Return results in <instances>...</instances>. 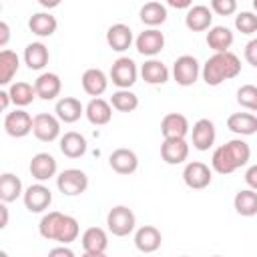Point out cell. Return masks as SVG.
<instances>
[{
  "mask_svg": "<svg viewBox=\"0 0 257 257\" xmlns=\"http://www.w3.org/2000/svg\"><path fill=\"white\" fill-rule=\"evenodd\" d=\"M213 257H221V255H213Z\"/></svg>",
  "mask_w": 257,
  "mask_h": 257,
  "instance_id": "cell-52",
  "label": "cell"
},
{
  "mask_svg": "<svg viewBox=\"0 0 257 257\" xmlns=\"http://www.w3.org/2000/svg\"><path fill=\"white\" fill-rule=\"evenodd\" d=\"M211 179H213V173H211L209 165H205L201 161H191L183 169V181L189 189L201 191L211 185Z\"/></svg>",
  "mask_w": 257,
  "mask_h": 257,
  "instance_id": "cell-9",
  "label": "cell"
},
{
  "mask_svg": "<svg viewBox=\"0 0 257 257\" xmlns=\"http://www.w3.org/2000/svg\"><path fill=\"white\" fill-rule=\"evenodd\" d=\"M0 257H8V253L6 251H0Z\"/></svg>",
  "mask_w": 257,
  "mask_h": 257,
  "instance_id": "cell-50",
  "label": "cell"
},
{
  "mask_svg": "<svg viewBox=\"0 0 257 257\" xmlns=\"http://www.w3.org/2000/svg\"><path fill=\"white\" fill-rule=\"evenodd\" d=\"M237 102L247 110H257V86L243 84L237 88Z\"/></svg>",
  "mask_w": 257,
  "mask_h": 257,
  "instance_id": "cell-38",
  "label": "cell"
},
{
  "mask_svg": "<svg viewBox=\"0 0 257 257\" xmlns=\"http://www.w3.org/2000/svg\"><path fill=\"white\" fill-rule=\"evenodd\" d=\"M56 187L62 195H68V197H74V195H80L86 191L88 187V177L84 171L80 169H66L62 171L58 177H56Z\"/></svg>",
  "mask_w": 257,
  "mask_h": 257,
  "instance_id": "cell-7",
  "label": "cell"
},
{
  "mask_svg": "<svg viewBox=\"0 0 257 257\" xmlns=\"http://www.w3.org/2000/svg\"><path fill=\"white\" fill-rule=\"evenodd\" d=\"M241 72V60L237 54L229 52H215L213 56H209L203 64V80L209 86H219L225 80H231L235 76H239Z\"/></svg>",
  "mask_w": 257,
  "mask_h": 257,
  "instance_id": "cell-3",
  "label": "cell"
},
{
  "mask_svg": "<svg viewBox=\"0 0 257 257\" xmlns=\"http://www.w3.org/2000/svg\"><path fill=\"white\" fill-rule=\"evenodd\" d=\"M40 4H42L44 8H50V6H58V0H52V2H48V0H40Z\"/></svg>",
  "mask_w": 257,
  "mask_h": 257,
  "instance_id": "cell-48",
  "label": "cell"
},
{
  "mask_svg": "<svg viewBox=\"0 0 257 257\" xmlns=\"http://www.w3.org/2000/svg\"><path fill=\"white\" fill-rule=\"evenodd\" d=\"M10 102H12V98H10L8 90H0V108H2V110H6Z\"/></svg>",
  "mask_w": 257,
  "mask_h": 257,
  "instance_id": "cell-46",
  "label": "cell"
},
{
  "mask_svg": "<svg viewBox=\"0 0 257 257\" xmlns=\"http://www.w3.org/2000/svg\"><path fill=\"white\" fill-rule=\"evenodd\" d=\"M245 60L257 68V38H251L245 44Z\"/></svg>",
  "mask_w": 257,
  "mask_h": 257,
  "instance_id": "cell-41",
  "label": "cell"
},
{
  "mask_svg": "<svg viewBox=\"0 0 257 257\" xmlns=\"http://www.w3.org/2000/svg\"><path fill=\"white\" fill-rule=\"evenodd\" d=\"M135 46L143 56H151L153 58L165 48V34L161 30H157V28H147L137 36Z\"/></svg>",
  "mask_w": 257,
  "mask_h": 257,
  "instance_id": "cell-12",
  "label": "cell"
},
{
  "mask_svg": "<svg viewBox=\"0 0 257 257\" xmlns=\"http://www.w3.org/2000/svg\"><path fill=\"white\" fill-rule=\"evenodd\" d=\"M22 201H24V207L30 211V213H42L50 207L52 203V193L46 185L42 183H36V185H30L24 195H22Z\"/></svg>",
  "mask_w": 257,
  "mask_h": 257,
  "instance_id": "cell-11",
  "label": "cell"
},
{
  "mask_svg": "<svg viewBox=\"0 0 257 257\" xmlns=\"http://www.w3.org/2000/svg\"><path fill=\"white\" fill-rule=\"evenodd\" d=\"M249 159H251V147L241 139H231L213 151L211 167L219 175H231L237 169L245 167Z\"/></svg>",
  "mask_w": 257,
  "mask_h": 257,
  "instance_id": "cell-1",
  "label": "cell"
},
{
  "mask_svg": "<svg viewBox=\"0 0 257 257\" xmlns=\"http://www.w3.org/2000/svg\"><path fill=\"white\" fill-rule=\"evenodd\" d=\"M20 195H24L22 193V181L12 173H2L0 175V201L12 203Z\"/></svg>",
  "mask_w": 257,
  "mask_h": 257,
  "instance_id": "cell-33",
  "label": "cell"
},
{
  "mask_svg": "<svg viewBox=\"0 0 257 257\" xmlns=\"http://www.w3.org/2000/svg\"><path fill=\"white\" fill-rule=\"evenodd\" d=\"M82 257H106V253H82Z\"/></svg>",
  "mask_w": 257,
  "mask_h": 257,
  "instance_id": "cell-49",
  "label": "cell"
},
{
  "mask_svg": "<svg viewBox=\"0 0 257 257\" xmlns=\"http://www.w3.org/2000/svg\"><path fill=\"white\" fill-rule=\"evenodd\" d=\"M227 128L235 135L249 137V135L257 133V116L251 112H233L227 118Z\"/></svg>",
  "mask_w": 257,
  "mask_h": 257,
  "instance_id": "cell-25",
  "label": "cell"
},
{
  "mask_svg": "<svg viewBox=\"0 0 257 257\" xmlns=\"http://www.w3.org/2000/svg\"><path fill=\"white\" fill-rule=\"evenodd\" d=\"M8 40H10V28H8V24L2 20V22H0V46H6Z\"/></svg>",
  "mask_w": 257,
  "mask_h": 257,
  "instance_id": "cell-44",
  "label": "cell"
},
{
  "mask_svg": "<svg viewBox=\"0 0 257 257\" xmlns=\"http://www.w3.org/2000/svg\"><path fill=\"white\" fill-rule=\"evenodd\" d=\"M233 207L241 217H253L257 215V191L253 189H241L235 199H233Z\"/></svg>",
  "mask_w": 257,
  "mask_h": 257,
  "instance_id": "cell-34",
  "label": "cell"
},
{
  "mask_svg": "<svg viewBox=\"0 0 257 257\" xmlns=\"http://www.w3.org/2000/svg\"><path fill=\"white\" fill-rule=\"evenodd\" d=\"M211 22H213V12L209 6L205 4H195L187 10V16H185V26L193 32H203V30H209L211 28Z\"/></svg>",
  "mask_w": 257,
  "mask_h": 257,
  "instance_id": "cell-18",
  "label": "cell"
},
{
  "mask_svg": "<svg viewBox=\"0 0 257 257\" xmlns=\"http://www.w3.org/2000/svg\"><path fill=\"white\" fill-rule=\"evenodd\" d=\"M80 243H82V249L86 253H104L106 247H108V237H106V231L104 229H100V227H88L82 233Z\"/></svg>",
  "mask_w": 257,
  "mask_h": 257,
  "instance_id": "cell-27",
  "label": "cell"
},
{
  "mask_svg": "<svg viewBox=\"0 0 257 257\" xmlns=\"http://www.w3.org/2000/svg\"><path fill=\"white\" fill-rule=\"evenodd\" d=\"M34 88H36V96L42 100H54L60 90H62V80L56 72H42L36 80H34Z\"/></svg>",
  "mask_w": 257,
  "mask_h": 257,
  "instance_id": "cell-19",
  "label": "cell"
},
{
  "mask_svg": "<svg viewBox=\"0 0 257 257\" xmlns=\"http://www.w3.org/2000/svg\"><path fill=\"white\" fill-rule=\"evenodd\" d=\"M48 257H76V255H74V251H72L70 247L60 245V247L50 249V251H48Z\"/></svg>",
  "mask_w": 257,
  "mask_h": 257,
  "instance_id": "cell-43",
  "label": "cell"
},
{
  "mask_svg": "<svg viewBox=\"0 0 257 257\" xmlns=\"http://www.w3.org/2000/svg\"><path fill=\"white\" fill-rule=\"evenodd\" d=\"M235 36L227 26H211L207 32V46L215 52H229Z\"/></svg>",
  "mask_w": 257,
  "mask_h": 257,
  "instance_id": "cell-29",
  "label": "cell"
},
{
  "mask_svg": "<svg viewBox=\"0 0 257 257\" xmlns=\"http://www.w3.org/2000/svg\"><path fill=\"white\" fill-rule=\"evenodd\" d=\"M201 74L199 60L191 54H183L173 64V78L179 86H193Z\"/></svg>",
  "mask_w": 257,
  "mask_h": 257,
  "instance_id": "cell-6",
  "label": "cell"
},
{
  "mask_svg": "<svg viewBox=\"0 0 257 257\" xmlns=\"http://www.w3.org/2000/svg\"><path fill=\"white\" fill-rule=\"evenodd\" d=\"M141 76L147 84H165L169 80V68L165 62H161L157 58H149L141 66Z\"/></svg>",
  "mask_w": 257,
  "mask_h": 257,
  "instance_id": "cell-30",
  "label": "cell"
},
{
  "mask_svg": "<svg viewBox=\"0 0 257 257\" xmlns=\"http://www.w3.org/2000/svg\"><path fill=\"white\" fill-rule=\"evenodd\" d=\"M30 175L38 181V183H42V181H48V179H52L54 175H56V159L50 155V153H36L34 157H32V161H30Z\"/></svg>",
  "mask_w": 257,
  "mask_h": 257,
  "instance_id": "cell-15",
  "label": "cell"
},
{
  "mask_svg": "<svg viewBox=\"0 0 257 257\" xmlns=\"http://www.w3.org/2000/svg\"><path fill=\"white\" fill-rule=\"evenodd\" d=\"M137 76H139L137 64L128 56L116 58L110 66V80L114 86H118V90H128L137 82Z\"/></svg>",
  "mask_w": 257,
  "mask_h": 257,
  "instance_id": "cell-5",
  "label": "cell"
},
{
  "mask_svg": "<svg viewBox=\"0 0 257 257\" xmlns=\"http://www.w3.org/2000/svg\"><path fill=\"white\" fill-rule=\"evenodd\" d=\"M161 133L165 139H185L189 133V120L181 112H169L161 120Z\"/></svg>",
  "mask_w": 257,
  "mask_h": 257,
  "instance_id": "cell-20",
  "label": "cell"
},
{
  "mask_svg": "<svg viewBox=\"0 0 257 257\" xmlns=\"http://www.w3.org/2000/svg\"><path fill=\"white\" fill-rule=\"evenodd\" d=\"M60 153L68 159H78L86 153V139L76 133V131H68L60 137Z\"/></svg>",
  "mask_w": 257,
  "mask_h": 257,
  "instance_id": "cell-26",
  "label": "cell"
},
{
  "mask_svg": "<svg viewBox=\"0 0 257 257\" xmlns=\"http://www.w3.org/2000/svg\"><path fill=\"white\" fill-rule=\"evenodd\" d=\"M215 124L209 118H199L191 128V141L197 151H209L215 143Z\"/></svg>",
  "mask_w": 257,
  "mask_h": 257,
  "instance_id": "cell-13",
  "label": "cell"
},
{
  "mask_svg": "<svg viewBox=\"0 0 257 257\" xmlns=\"http://www.w3.org/2000/svg\"><path fill=\"white\" fill-rule=\"evenodd\" d=\"M211 10L219 16H231L237 10L235 0H211Z\"/></svg>",
  "mask_w": 257,
  "mask_h": 257,
  "instance_id": "cell-40",
  "label": "cell"
},
{
  "mask_svg": "<svg viewBox=\"0 0 257 257\" xmlns=\"http://www.w3.org/2000/svg\"><path fill=\"white\" fill-rule=\"evenodd\" d=\"M183 257H189V255H183Z\"/></svg>",
  "mask_w": 257,
  "mask_h": 257,
  "instance_id": "cell-53",
  "label": "cell"
},
{
  "mask_svg": "<svg viewBox=\"0 0 257 257\" xmlns=\"http://www.w3.org/2000/svg\"><path fill=\"white\" fill-rule=\"evenodd\" d=\"M80 82H82L84 92L90 94L92 98H98L106 90V86H108V78H106V74L100 68H88V70H84Z\"/></svg>",
  "mask_w": 257,
  "mask_h": 257,
  "instance_id": "cell-24",
  "label": "cell"
},
{
  "mask_svg": "<svg viewBox=\"0 0 257 257\" xmlns=\"http://www.w3.org/2000/svg\"><path fill=\"white\" fill-rule=\"evenodd\" d=\"M106 44L112 50H116V52H124L133 44V30H131V26H126L122 22L112 24L106 30Z\"/></svg>",
  "mask_w": 257,
  "mask_h": 257,
  "instance_id": "cell-23",
  "label": "cell"
},
{
  "mask_svg": "<svg viewBox=\"0 0 257 257\" xmlns=\"http://www.w3.org/2000/svg\"><path fill=\"white\" fill-rule=\"evenodd\" d=\"M163 243V235L155 225H143L135 233V247L141 253H155Z\"/></svg>",
  "mask_w": 257,
  "mask_h": 257,
  "instance_id": "cell-16",
  "label": "cell"
},
{
  "mask_svg": "<svg viewBox=\"0 0 257 257\" xmlns=\"http://www.w3.org/2000/svg\"><path fill=\"white\" fill-rule=\"evenodd\" d=\"M245 183L249 189L257 191V165H251L247 171H245Z\"/></svg>",
  "mask_w": 257,
  "mask_h": 257,
  "instance_id": "cell-42",
  "label": "cell"
},
{
  "mask_svg": "<svg viewBox=\"0 0 257 257\" xmlns=\"http://www.w3.org/2000/svg\"><path fill=\"white\" fill-rule=\"evenodd\" d=\"M18 68H20V58H18V54H16L14 50L4 48V50L0 52V84H2V86L10 84L12 78L16 76V72H18Z\"/></svg>",
  "mask_w": 257,
  "mask_h": 257,
  "instance_id": "cell-32",
  "label": "cell"
},
{
  "mask_svg": "<svg viewBox=\"0 0 257 257\" xmlns=\"http://www.w3.org/2000/svg\"><path fill=\"white\" fill-rule=\"evenodd\" d=\"M110 106L118 112H133L139 106V96L131 90H116L110 96Z\"/></svg>",
  "mask_w": 257,
  "mask_h": 257,
  "instance_id": "cell-37",
  "label": "cell"
},
{
  "mask_svg": "<svg viewBox=\"0 0 257 257\" xmlns=\"http://www.w3.org/2000/svg\"><path fill=\"white\" fill-rule=\"evenodd\" d=\"M135 225H137V217L124 205L112 207L106 215V227L114 237H126L128 233L135 231Z\"/></svg>",
  "mask_w": 257,
  "mask_h": 257,
  "instance_id": "cell-4",
  "label": "cell"
},
{
  "mask_svg": "<svg viewBox=\"0 0 257 257\" xmlns=\"http://www.w3.org/2000/svg\"><path fill=\"white\" fill-rule=\"evenodd\" d=\"M84 114L88 118L90 124H96V126H102V124H108L110 118H112V106L110 102H106L104 98H90L88 104L84 106Z\"/></svg>",
  "mask_w": 257,
  "mask_h": 257,
  "instance_id": "cell-21",
  "label": "cell"
},
{
  "mask_svg": "<svg viewBox=\"0 0 257 257\" xmlns=\"http://www.w3.org/2000/svg\"><path fill=\"white\" fill-rule=\"evenodd\" d=\"M8 94H10V98H12V102H14L16 106H28V104L36 98V88H34V84H30V82L18 80V82H12V84H10Z\"/></svg>",
  "mask_w": 257,
  "mask_h": 257,
  "instance_id": "cell-36",
  "label": "cell"
},
{
  "mask_svg": "<svg viewBox=\"0 0 257 257\" xmlns=\"http://www.w3.org/2000/svg\"><path fill=\"white\" fill-rule=\"evenodd\" d=\"M38 233L48 241H58L60 245H68V243L76 241L80 227L74 217L64 215L60 211H50L40 219Z\"/></svg>",
  "mask_w": 257,
  "mask_h": 257,
  "instance_id": "cell-2",
  "label": "cell"
},
{
  "mask_svg": "<svg viewBox=\"0 0 257 257\" xmlns=\"http://www.w3.org/2000/svg\"><path fill=\"white\" fill-rule=\"evenodd\" d=\"M253 8H255V12H257V0H253Z\"/></svg>",
  "mask_w": 257,
  "mask_h": 257,
  "instance_id": "cell-51",
  "label": "cell"
},
{
  "mask_svg": "<svg viewBox=\"0 0 257 257\" xmlns=\"http://www.w3.org/2000/svg\"><path fill=\"white\" fill-rule=\"evenodd\" d=\"M167 4H169V6H173V8H187V10L193 6V4H191V0H169Z\"/></svg>",
  "mask_w": 257,
  "mask_h": 257,
  "instance_id": "cell-45",
  "label": "cell"
},
{
  "mask_svg": "<svg viewBox=\"0 0 257 257\" xmlns=\"http://www.w3.org/2000/svg\"><path fill=\"white\" fill-rule=\"evenodd\" d=\"M0 215H2V221H0V229H4V227L8 225V207H6V203H2V205H0Z\"/></svg>",
  "mask_w": 257,
  "mask_h": 257,
  "instance_id": "cell-47",
  "label": "cell"
},
{
  "mask_svg": "<svg viewBox=\"0 0 257 257\" xmlns=\"http://www.w3.org/2000/svg\"><path fill=\"white\" fill-rule=\"evenodd\" d=\"M108 165H110V169H112L114 173H118V175H131V173H135L137 167H139V157H137V153L131 151V149H116V151L110 153Z\"/></svg>",
  "mask_w": 257,
  "mask_h": 257,
  "instance_id": "cell-17",
  "label": "cell"
},
{
  "mask_svg": "<svg viewBox=\"0 0 257 257\" xmlns=\"http://www.w3.org/2000/svg\"><path fill=\"white\" fill-rule=\"evenodd\" d=\"M235 28L241 34H253V32H257V14H253L249 10L239 12L235 16Z\"/></svg>",
  "mask_w": 257,
  "mask_h": 257,
  "instance_id": "cell-39",
  "label": "cell"
},
{
  "mask_svg": "<svg viewBox=\"0 0 257 257\" xmlns=\"http://www.w3.org/2000/svg\"><path fill=\"white\" fill-rule=\"evenodd\" d=\"M50 52L42 42H30L24 48V62L30 70H42L48 64Z\"/></svg>",
  "mask_w": 257,
  "mask_h": 257,
  "instance_id": "cell-31",
  "label": "cell"
},
{
  "mask_svg": "<svg viewBox=\"0 0 257 257\" xmlns=\"http://www.w3.org/2000/svg\"><path fill=\"white\" fill-rule=\"evenodd\" d=\"M139 14H141V20L147 26L155 28V26H159V24H163L167 20V6L161 4V2H157V0H153V2L143 4V8H141Z\"/></svg>",
  "mask_w": 257,
  "mask_h": 257,
  "instance_id": "cell-35",
  "label": "cell"
},
{
  "mask_svg": "<svg viewBox=\"0 0 257 257\" xmlns=\"http://www.w3.org/2000/svg\"><path fill=\"white\" fill-rule=\"evenodd\" d=\"M56 26H58V22H56V18H54L50 12H36V14H32L30 20H28L30 32L36 34V36H40V38L52 36V34L56 32Z\"/></svg>",
  "mask_w": 257,
  "mask_h": 257,
  "instance_id": "cell-28",
  "label": "cell"
},
{
  "mask_svg": "<svg viewBox=\"0 0 257 257\" xmlns=\"http://www.w3.org/2000/svg\"><path fill=\"white\" fill-rule=\"evenodd\" d=\"M161 157L167 165H181L189 157V143L185 139H165L161 145Z\"/></svg>",
  "mask_w": 257,
  "mask_h": 257,
  "instance_id": "cell-14",
  "label": "cell"
},
{
  "mask_svg": "<svg viewBox=\"0 0 257 257\" xmlns=\"http://www.w3.org/2000/svg\"><path fill=\"white\" fill-rule=\"evenodd\" d=\"M32 122H34V118L24 108H14L12 112H6V116H4V131H6V135H10L14 139H22L28 133H32Z\"/></svg>",
  "mask_w": 257,
  "mask_h": 257,
  "instance_id": "cell-10",
  "label": "cell"
},
{
  "mask_svg": "<svg viewBox=\"0 0 257 257\" xmlns=\"http://www.w3.org/2000/svg\"><path fill=\"white\" fill-rule=\"evenodd\" d=\"M32 135L42 141V143H52L58 139L60 135V120L56 114H48V112H40L34 116L32 122Z\"/></svg>",
  "mask_w": 257,
  "mask_h": 257,
  "instance_id": "cell-8",
  "label": "cell"
},
{
  "mask_svg": "<svg viewBox=\"0 0 257 257\" xmlns=\"http://www.w3.org/2000/svg\"><path fill=\"white\" fill-rule=\"evenodd\" d=\"M54 112H56V116H58L60 122H68L70 124V122H76L84 114V106L74 96H62L60 100H56Z\"/></svg>",
  "mask_w": 257,
  "mask_h": 257,
  "instance_id": "cell-22",
  "label": "cell"
}]
</instances>
